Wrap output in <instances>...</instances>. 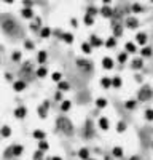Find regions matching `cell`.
Here are the masks:
<instances>
[{"label":"cell","mask_w":153,"mask_h":160,"mask_svg":"<svg viewBox=\"0 0 153 160\" xmlns=\"http://www.w3.org/2000/svg\"><path fill=\"white\" fill-rule=\"evenodd\" d=\"M113 67H115V61H113L110 56H104V58H102V69H105V71H112Z\"/></svg>","instance_id":"1"},{"label":"cell","mask_w":153,"mask_h":160,"mask_svg":"<svg viewBox=\"0 0 153 160\" xmlns=\"http://www.w3.org/2000/svg\"><path fill=\"white\" fill-rule=\"evenodd\" d=\"M152 90L150 87H144V88H140V91H139V99L140 101H147V99H150L152 98Z\"/></svg>","instance_id":"2"},{"label":"cell","mask_w":153,"mask_h":160,"mask_svg":"<svg viewBox=\"0 0 153 160\" xmlns=\"http://www.w3.org/2000/svg\"><path fill=\"white\" fill-rule=\"evenodd\" d=\"M89 45L93 46V48H99V46L104 45V40H102L101 37H97V35H89Z\"/></svg>","instance_id":"3"},{"label":"cell","mask_w":153,"mask_h":160,"mask_svg":"<svg viewBox=\"0 0 153 160\" xmlns=\"http://www.w3.org/2000/svg\"><path fill=\"white\" fill-rule=\"evenodd\" d=\"M14 117H16V119H26V115H27V107L26 106H18L16 109H14Z\"/></svg>","instance_id":"4"},{"label":"cell","mask_w":153,"mask_h":160,"mask_svg":"<svg viewBox=\"0 0 153 160\" xmlns=\"http://www.w3.org/2000/svg\"><path fill=\"white\" fill-rule=\"evenodd\" d=\"M27 88V83L24 80H14L13 82V90L16 93H21V91H24V90Z\"/></svg>","instance_id":"5"},{"label":"cell","mask_w":153,"mask_h":160,"mask_svg":"<svg viewBox=\"0 0 153 160\" xmlns=\"http://www.w3.org/2000/svg\"><path fill=\"white\" fill-rule=\"evenodd\" d=\"M97 125H99V128L102 131H107L108 128H110V122H108L107 117H99V122H97Z\"/></svg>","instance_id":"6"},{"label":"cell","mask_w":153,"mask_h":160,"mask_svg":"<svg viewBox=\"0 0 153 160\" xmlns=\"http://www.w3.org/2000/svg\"><path fill=\"white\" fill-rule=\"evenodd\" d=\"M147 40H148V37H147V34H145V32H139L136 35V43L140 45V46H145Z\"/></svg>","instance_id":"7"},{"label":"cell","mask_w":153,"mask_h":160,"mask_svg":"<svg viewBox=\"0 0 153 160\" xmlns=\"http://www.w3.org/2000/svg\"><path fill=\"white\" fill-rule=\"evenodd\" d=\"M99 13L104 18H113V16H115V11H113L110 7H102V8L99 10Z\"/></svg>","instance_id":"8"},{"label":"cell","mask_w":153,"mask_h":160,"mask_svg":"<svg viewBox=\"0 0 153 160\" xmlns=\"http://www.w3.org/2000/svg\"><path fill=\"white\" fill-rule=\"evenodd\" d=\"M11 152H13L14 157H19V155H22V152H24V146H22V144H13V146H11Z\"/></svg>","instance_id":"9"},{"label":"cell","mask_w":153,"mask_h":160,"mask_svg":"<svg viewBox=\"0 0 153 160\" xmlns=\"http://www.w3.org/2000/svg\"><path fill=\"white\" fill-rule=\"evenodd\" d=\"M77 155H78V159H80V160H89V159H91V157H89V149H88V147H81V149L77 152Z\"/></svg>","instance_id":"10"},{"label":"cell","mask_w":153,"mask_h":160,"mask_svg":"<svg viewBox=\"0 0 153 160\" xmlns=\"http://www.w3.org/2000/svg\"><path fill=\"white\" fill-rule=\"evenodd\" d=\"M124 51L128 54H134L137 51V46H136L134 42H126V43H124Z\"/></svg>","instance_id":"11"},{"label":"cell","mask_w":153,"mask_h":160,"mask_svg":"<svg viewBox=\"0 0 153 160\" xmlns=\"http://www.w3.org/2000/svg\"><path fill=\"white\" fill-rule=\"evenodd\" d=\"M131 67L134 69V71H139V69L144 67V59L142 58H136V59L131 61Z\"/></svg>","instance_id":"12"},{"label":"cell","mask_w":153,"mask_h":160,"mask_svg":"<svg viewBox=\"0 0 153 160\" xmlns=\"http://www.w3.org/2000/svg\"><path fill=\"white\" fill-rule=\"evenodd\" d=\"M32 136H34V139H37V141H45L46 139V133L43 130H34Z\"/></svg>","instance_id":"13"},{"label":"cell","mask_w":153,"mask_h":160,"mask_svg":"<svg viewBox=\"0 0 153 160\" xmlns=\"http://www.w3.org/2000/svg\"><path fill=\"white\" fill-rule=\"evenodd\" d=\"M61 37H62V40H64V43H67V45H72L73 40H75V37H73L72 32H64Z\"/></svg>","instance_id":"14"},{"label":"cell","mask_w":153,"mask_h":160,"mask_svg":"<svg viewBox=\"0 0 153 160\" xmlns=\"http://www.w3.org/2000/svg\"><path fill=\"white\" fill-rule=\"evenodd\" d=\"M126 27L128 29H137L139 27V21L136 18H126Z\"/></svg>","instance_id":"15"},{"label":"cell","mask_w":153,"mask_h":160,"mask_svg":"<svg viewBox=\"0 0 153 160\" xmlns=\"http://www.w3.org/2000/svg\"><path fill=\"white\" fill-rule=\"evenodd\" d=\"M112 155H113L115 159H121V157L124 155V151H123V147H120V146H115V147L112 149Z\"/></svg>","instance_id":"16"},{"label":"cell","mask_w":153,"mask_h":160,"mask_svg":"<svg viewBox=\"0 0 153 160\" xmlns=\"http://www.w3.org/2000/svg\"><path fill=\"white\" fill-rule=\"evenodd\" d=\"M152 54H153V48H152V46H147V45L142 46V50H140V56H142V58H150Z\"/></svg>","instance_id":"17"},{"label":"cell","mask_w":153,"mask_h":160,"mask_svg":"<svg viewBox=\"0 0 153 160\" xmlns=\"http://www.w3.org/2000/svg\"><path fill=\"white\" fill-rule=\"evenodd\" d=\"M11 133H13V131H11V127H8V125H3V127L0 128V135H2L3 138H10Z\"/></svg>","instance_id":"18"},{"label":"cell","mask_w":153,"mask_h":160,"mask_svg":"<svg viewBox=\"0 0 153 160\" xmlns=\"http://www.w3.org/2000/svg\"><path fill=\"white\" fill-rule=\"evenodd\" d=\"M51 34H53V30H51V27H48V26H45V27L40 29V37L42 38H48V37H51Z\"/></svg>","instance_id":"19"},{"label":"cell","mask_w":153,"mask_h":160,"mask_svg":"<svg viewBox=\"0 0 153 160\" xmlns=\"http://www.w3.org/2000/svg\"><path fill=\"white\" fill-rule=\"evenodd\" d=\"M112 30H113V37H115V38L120 37L121 34H123V27H121V24H118V22L112 26Z\"/></svg>","instance_id":"20"},{"label":"cell","mask_w":153,"mask_h":160,"mask_svg":"<svg viewBox=\"0 0 153 160\" xmlns=\"http://www.w3.org/2000/svg\"><path fill=\"white\" fill-rule=\"evenodd\" d=\"M101 87L105 88V90L112 88V79H108V77H102V79H101Z\"/></svg>","instance_id":"21"},{"label":"cell","mask_w":153,"mask_h":160,"mask_svg":"<svg viewBox=\"0 0 153 160\" xmlns=\"http://www.w3.org/2000/svg\"><path fill=\"white\" fill-rule=\"evenodd\" d=\"M70 107H72V103H70L69 99H62L61 101V111L62 112H69Z\"/></svg>","instance_id":"22"},{"label":"cell","mask_w":153,"mask_h":160,"mask_svg":"<svg viewBox=\"0 0 153 160\" xmlns=\"http://www.w3.org/2000/svg\"><path fill=\"white\" fill-rule=\"evenodd\" d=\"M46 58H48L46 51H45V50H40V51H38V54H37V61L40 62V64H45V62H46Z\"/></svg>","instance_id":"23"},{"label":"cell","mask_w":153,"mask_h":160,"mask_svg":"<svg viewBox=\"0 0 153 160\" xmlns=\"http://www.w3.org/2000/svg\"><path fill=\"white\" fill-rule=\"evenodd\" d=\"M57 90H59V91H69L70 83H69V82H65V80H61L59 83H57Z\"/></svg>","instance_id":"24"},{"label":"cell","mask_w":153,"mask_h":160,"mask_svg":"<svg viewBox=\"0 0 153 160\" xmlns=\"http://www.w3.org/2000/svg\"><path fill=\"white\" fill-rule=\"evenodd\" d=\"M121 85H123V80H121L120 75H115L112 79V88H121Z\"/></svg>","instance_id":"25"},{"label":"cell","mask_w":153,"mask_h":160,"mask_svg":"<svg viewBox=\"0 0 153 160\" xmlns=\"http://www.w3.org/2000/svg\"><path fill=\"white\" fill-rule=\"evenodd\" d=\"M104 45L107 46V48H115V46H116V38L113 37V35H112V37H108L107 40L104 42Z\"/></svg>","instance_id":"26"},{"label":"cell","mask_w":153,"mask_h":160,"mask_svg":"<svg viewBox=\"0 0 153 160\" xmlns=\"http://www.w3.org/2000/svg\"><path fill=\"white\" fill-rule=\"evenodd\" d=\"M124 107H126L128 111H134L137 107V101L136 99H128L126 103H124Z\"/></svg>","instance_id":"27"},{"label":"cell","mask_w":153,"mask_h":160,"mask_svg":"<svg viewBox=\"0 0 153 160\" xmlns=\"http://www.w3.org/2000/svg\"><path fill=\"white\" fill-rule=\"evenodd\" d=\"M21 16H22V18H26V19L34 18V11H32V8H22V11H21Z\"/></svg>","instance_id":"28"},{"label":"cell","mask_w":153,"mask_h":160,"mask_svg":"<svg viewBox=\"0 0 153 160\" xmlns=\"http://www.w3.org/2000/svg\"><path fill=\"white\" fill-rule=\"evenodd\" d=\"M81 51H83L85 54H91L93 46L89 45V42H83V43H81Z\"/></svg>","instance_id":"29"},{"label":"cell","mask_w":153,"mask_h":160,"mask_svg":"<svg viewBox=\"0 0 153 160\" xmlns=\"http://www.w3.org/2000/svg\"><path fill=\"white\" fill-rule=\"evenodd\" d=\"M126 130H128V125H126V122L120 120V122L116 123V131H118V133H124Z\"/></svg>","instance_id":"30"},{"label":"cell","mask_w":153,"mask_h":160,"mask_svg":"<svg viewBox=\"0 0 153 160\" xmlns=\"http://www.w3.org/2000/svg\"><path fill=\"white\" fill-rule=\"evenodd\" d=\"M37 75L40 77V79H45V77L48 75V69H46L45 66H40V67L37 69Z\"/></svg>","instance_id":"31"},{"label":"cell","mask_w":153,"mask_h":160,"mask_svg":"<svg viewBox=\"0 0 153 160\" xmlns=\"http://www.w3.org/2000/svg\"><path fill=\"white\" fill-rule=\"evenodd\" d=\"M107 104H108V101L105 98H97L96 99V106L99 109H105V107H107Z\"/></svg>","instance_id":"32"},{"label":"cell","mask_w":153,"mask_h":160,"mask_svg":"<svg viewBox=\"0 0 153 160\" xmlns=\"http://www.w3.org/2000/svg\"><path fill=\"white\" fill-rule=\"evenodd\" d=\"M131 11H132V13H136V14H139V13H142V11H144V7L140 5V3H132Z\"/></svg>","instance_id":"33"},{"label":"cell","mask_w":153,"mask_h":160,"mask_svg":"<svg viewBox=\"0 0 153 160\" xmlns=\"http://www.w3.org/2000/svg\"><path fill=\"white\" fill-rule=\"evenodd\" d=\"M77 66L81 67V69H91V64H89L88 61H85V59H77Z\"/></svg>","instance_id":"34"},{"label":"cell","mask_w":153,"mask_h":160,"mask_svg":"<svg viewBox=\"0 0 153 160\" xmlns=\"http://www.w3.org/2000/svg\"><path fill=\"white\" fill-rule=\"evenodd\" d=\"M83 22L89 27V26H93V24H94V18H93V16H89V14H85V16H83Z\"/></svg>","instance_id":"35"},{"label":"cell","mask_w":153,"mask_h":160,"mask_svg":"<svg viewBox=\"0 0 153 160\" xmlns=\"http://www.w3.org/2000/svg\"><path fill=\"white\" fill-rule=\"evenodd\" d=\"M128 58H129V54H128L126 51L120 53V54H118V62H121V64H124V62H128Z\"/></svg>","instance_id":"36"},{"label":"cell","mask_w":153,"mask_h":160,"mask_svg":"<svg viewBox=\"0 0 153 160\" xmlns=\"http://www.w3.org/2000/svg\"><path fill=\"white\" fill-rule=\"evenodd\" d=\"M48 149H50V146H48V143H46V141H38V151L46 152Z\"/></svg>","instance_id":"37"},{"label":"cell","mask_w":153,"mask_h":160,"mask_svg":"<svg viewBox=\"0 0 153 160\" xmlns=\"http://www.w3.org/2000/svg\"><path fill=\"white\" fill-rule=\"evenodd\" d=\"M144 117H145V120H148V122H153V109H147Z\"/></svg>","instance_id":"38"},{"label":"cell","mask_w":153,"mask_h":160,"mask_svg":"<svg viewBox=\"0 0 153 160\" xmlns=\"http://www.w3.org/2000/svg\"><path fill=\"white\" fill-rule=\"evenodd\" d=\"M21 58H22L21 51H13V53H11V59H13L14 62H19V61H21Z\"/></svg>","instance_id":"39"},{"label":"cell","mask_w":153,"mask_h":160,"mask_svg":"<svg viewBox=\"0 0 153 160\" xmlns=\"http://www.w3.org/2000/svg\"><path fill=\"white\" fill-rule=\"evenodd\" d=\"M43 154H45V152H42V151H35L34 152V155H32V160H43Z\"/></svg>","instance_id":"40"},{"label":"cell","mask_w":153,"mask_h":160,"mask_svg":"<svg viewBox=\"0 0 153 160\" xmlns=\"http://www.w3.org/2000/svg\"><path fill=\"white\" fill-rule=\"evenodd\" d=\"M51 79L59 83V82L62 80V74H61V72H53V74H51Z\"/></svg>","instance_id":"41"},{"label":"cell","mask_w":153,"mask_h":160,"mask_svg":"<svg viewBox=\"0 0 153 160\" xmlns=\"http://www.w3.org/2000/svg\"><path fill=\"white\" fill-rule=\"evenodd\" d=\"M37 112H38V115H40L42 119H46V109L43 107V106H38L37 107Z\"/></svg>","instance_id":"42"},{"label":"cell","mask_w":153,"mask_h":160,"mask_svg":"<svg viewBox=\"0 0 153 160\" xmlns=\"http://www.w3.org/2000/svg\"><path fill=\"white\" fill-rule=\"evenodd\" d=\"M86 14H89V16H96V14H97V8H94V7H89V8H88V11H86Z\"/></svg>","instance_id":"43"},{"label":"cell","mask_w":153,"mask_h":160,"mask_svg":"<svg viewBox=\"0 0 153 160\" xmlns=\"http://www.w3.org/2000/svg\"><path fill=\"white\" fill-rule=\"evenodd\" d=\"M24 48L26 50H34V42L32 40H24Z\"/></svg>","instance_id":"44"},{"label":"cell","mask_w":153,"mask_h":160,"mask_svg":"<svg viewBox=\"0 0 153 160\" xmlns=\"http://www.w3.org/2000/svg\"><path fill=\"white\" fill-rule=\"evenodd\" d=\"M70 26H72V27H78V21H77L75 18H72V19H70Z\"/></svg>","instance_id":"45"},{"label":"cell","mask_w":153,"mask_h":160,"mask_svg":"<svg viewBox=\"0 0 153 160\" xmlns=\"http://www.w3.org/2000/svg\"><path fill=\"white\" fill-rule=\"evenodd\" d=\"M5 79L8 80V82H11V80H13V75H11L10 72H6V74H5Z\"/></svg>","instance_id":"46"},{"label":"cell","mask_w":153,"mask_h":160,"mask_svg":"<svg viewBox=\"0 0 153 160\" xmlns=\"http://www.w3.org/2000/svg\"><path fill=\"white\" fill-rule=\"evenodd\" d=\"M42 106H43V107H45V109H46V111H48V107H50V101H48V99H45V103H43V104H42Z\"/></svg>","instance_id":"47"},{"label":"cell","mask_w":153,"mask_h":160,"mask_svg":"<svg viewBox=\"0 0 153 160\" xmlns=\"http://www.w3.org/2000/svg\"><path fill=\"white\" fill-rule=\"evenodd\" d=\"M51 160H64V159L59 157V155H53V157H51Z\"/></svg>","instance_id":"48"},{"label":"cell","mask_w":153,"mask_h":160,"mask_svg":"<svg viewBox=\"0 0 153 160\" xmlns=\"http://www.w3.org/2000/svg\"><path fill=\"white\" fill-rule=\"evenodd\" d=\"M131 160H139V157H131Z\"/></svg>","instance_id":"49"},{"label":"cell","mask_w":153,"mask_h":160,"mask_svg":"<svg viewBox=\"0 0 153 160\" xmlns=\"http://www.w3.org/2000/svg\"><path fill=\"white\" fill-rule=\"evenodd\" d=\"M89 160H96V159H89Z\"/></svg>","instance_id":"50"},{"label":"cell","mask_w":153,"mask_h":160,"mask_svg":"<svg viewBox=\"0 0 153 160\" xmlns=\"http://www.w3.org/2000/svg\"><path fill=\"white\" fill-rule=\"evenodd\" d=\"M152 147H153V143H152Z\"/></svg>","instance_id":"51"}]
</instances>
